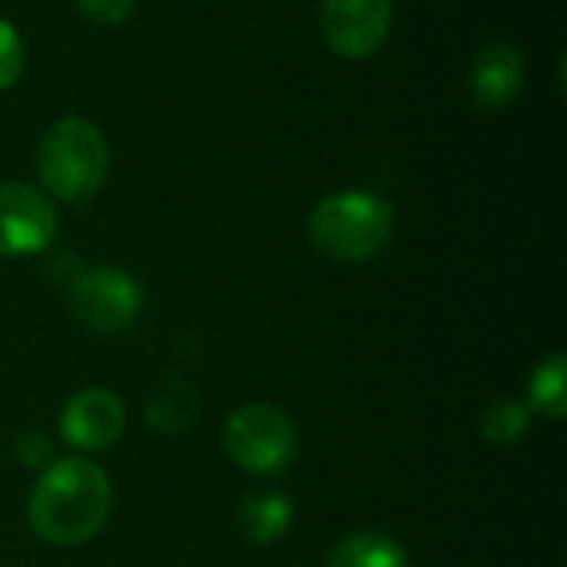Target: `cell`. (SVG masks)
Masks as SVG:
<instances>
[{
	"mask_svg": "<svg viewBox=\"0 0 567 567\" xmlns=\"http://www.w3.org/2000/svg\"><path fill=\"white\" fill-rule=\"evenodd\" d=\"M113 512V485L106 472L80 455L47 465L27 498L30 528L56 548L90 542Z\"/></svg>",
	"mask_w": 567,
	"mask_h": 567,
	"instance_id": "obj_1",
	"label": "cell"
},
{
	"mask_svg": "<svg viewBox=\"0 0 567 567\" xmlns=\"http://www.w3.org/2000/svg\"><path fill=\"white\" fill-rule=\"evenodd\" d=\"M110 150L96 123L83 116L56 120L37 146V176L43 193L66 203L86 206L106 183Z\"/></svg>",
	"mask_w": 567,
	"mask_h": 567,
	"instance_id": "obj_2",
	"label": "cell"
},
{
	"mask_svg": "<svg viewBox=\"0 0 567 567\" xmlns=\"http://www.w3.org/2000/svg\"><path fill=\"white\" fill-rule=\"evenodd\" d=\"M392 206L369 189H339L322 196L309 213L312 246L336 262H369L392 236Z\"/></svg>",
	"mask_w": 567,
	"mask_h": 567,
	"instance_id": "obj_3",
	"label": "cell"
},
{
	"mask_svg": "<svg viewBox=\"0 0 567 567\" xmlns=\"http://www.w3.org/2000/svg\"><path fill=\"white\" fill-rule=\"evenodd\" d=\"M60 286L73 319L93 336L123 332L143 312V289L120 266H80L66 256V279Z\"/></svg>",
	"mask_w": 567,
	"mask_h": 567,
	"instance_id": "obj_4",
	"label": "cell"
},
{
	"mask_svg": "<svg viewBox=\"0 0 567 567\" xmlns=\"http://www.w3.org/2000/svg\"><path fill=\"white\" fill-rule=\"evenodd\" d=\"M226 455L249 475H279L299 449L296 422L272 402L239 405L223 429Z\"/></svg>",
	"mask_w": 567,
	"mask_h": 567,
	"instance_id": "obj_5",
	"label": "cell"
},
{
	"mask_svg": "<svg viewBox=\"0 0 567 567\" xmlns=\"http://www.w3.org/2000/svg\"><path fill=\"white\" fill-rule=\"evenodd\" d=\"M56 239L53 199L27 183H0V256L27 259Z\"/></svg>",
	"mask_w": 567,
	"mask_h": 567,
	"instance_id": "obj_6",
	"label": "cell"
},
{
	"mask_svg": "<svg viewBox=\"0 0 567 567\" xmlns=\"http://www.w3.org/2000/svg\"><path fill=\"white\" fill-rule=\"evenodd\" d=\"M322 40L346 60H369L382 50L392 27V0H322Z\"/></svg>",
	"mask_w": 567,
	"mask_h": 567,
	"instance_id": "obj_7",
	"label": "cell"
},
{
	"mask_svg": "<svg viewBox=\"0 0 567 567\" xmlns=\"http://www.w3.org/2000/svg\"><path fill=\"white\" fill-rule=\"evenodd\" d=\"M126 429V409L110 389H80L60 412V435L80 452H106Z\"/></svg>",
	"mask_w": 567,
	"mask_h": 567,
	"instance_id": "obj_8",
	"label": "cell"
},
{
	"mask_svg": "<svg viewBox=\"0 0 567 567\" xmlns=\"http://www.w3.org/2000/svg\"><path fill=\"white\" fill-rule=\"evenodd\" d=\"M472 100L482 110H505L525 90V56L512 43H485L468 73Z\"/></svg>",
	"mask_w": 567,
	"mask_h": 567,
	"instance_id": "obj_9",
	"label": "cell"
},
{
	"mask_svg": "<svg viewBox=\"0 0 567 567\" xmlns=\"http://www.w3.org/2000/svg\"><path fill=\"white\" fill-rule=\"evenodd\" d=\"M289 525H292V505L286 495H279L272 488L249 492L236 508V528L256 548H269V545L282 542Z\"/></svg>",
	"mask_w": 567,
	"mask_h": 567,
	"instance_id": "obj_10",
	"label": "cell"
},
{
	"mask_svg": "<svg viewBox=\"0 0 567 567\" xmlns=\"http://www.w3.org/2000/svg\"><path fill=\"white\" fill-rule=\"evenodd\" d=\"M146 419L159 435H183L199 419V392L183 375H163L150 392Z\"/></svg>",
	"mask_w": 567,
	"mask_h": 567,
	"instance_id": "obj_11",
	"label": "cell"
},
{
	"mask_svg": "<svg viewBox=\"0 0 567 567\" xmlns=\"http://www.w3.org/2000/svg\"><path fill=\"white\" fill-rule=\"evenodd\" d=\"M326 567H412L405 548L382 532H355L332 545Z\"/></svg>",
	"mask_w": 567,
	"mask_h": 567,
	"instance_id": "obj_12",
	"label": "cell"
},
{
	"mask_svg": "<svg viewBox=\"0 0 567 567\" xmlns=\"http://www.w3.org/2000/svg\"><path fill=\"white\" fill-rule=\"evenodd\" d=\"M528 409L561 422L567 419V359L565 352L545 355L528 379Z\"/></svg>",
	"mask_w": 567,
	"mask_h": 567,
	"instance_id": "obj_13",
	"label": "cell"
},
{
	"mask_svg": "<svg viewBox=\"0 0 567 567\" xmlns=\"http://www.w3.org/2000/svg\"><path fill=\"white\" fill-rule=\"evenodd\" d=\"M532 429V409L518 399H495L485 405L482 419H478V432L488 445L508 449L518 445Z\"/></svg>",
	"mask_w": 567,
	"mask_h": 567,
	"instance_id": "obj_14",
	"label": "cell"
},
{
	"mask_svg": "<svg viewBox=\"0 0 567 567\" xmlns=\"http://www.w3.org/2000/svg\"><path fill=\"white\" fill-rule=\"evenodd\" d=\"M23 73V40L10 20L0 17V93L10 90Z\"/></svg>",
	"mask_w": 567,
	"mask_h": 567,
	"instance_id": "obj_15",
	"label": "cell"
},
{
	"mask_svg": "<svg viewBox=\"0 0 567 567\" xmlns=\"http://www.w3.org/2000/svg\"><path fill=\"white\" fill-rule=\"evenodd\" d=\"M13 455H17V462H20L23 468H30V472H43L47 465H53V462H56V455H53V442H50V435H47V432H40V429L20 432V435H17V442H13Z\"/></svg>",
	"mask_w": 567,
	"mask_h": 567,
	"instance_id": "obj_16",
	"label": "cell"
},
{
	"mask_svg": "<svg viewBox=\"0 0 567 567\" xmlns=\"http://www.w3.org/2000/svg\"><path fill=\"white\" fill-rule=\"evenodd\" d=\"M80 13L90 17L93 23H103V27H116V23H126L136 10V0H76Z\"/></svg>",
	"mask_w": 567,
	"mask_h": 567,
	"instance_id": "obj_17",
	"label": "cell"
}]
</instances>
